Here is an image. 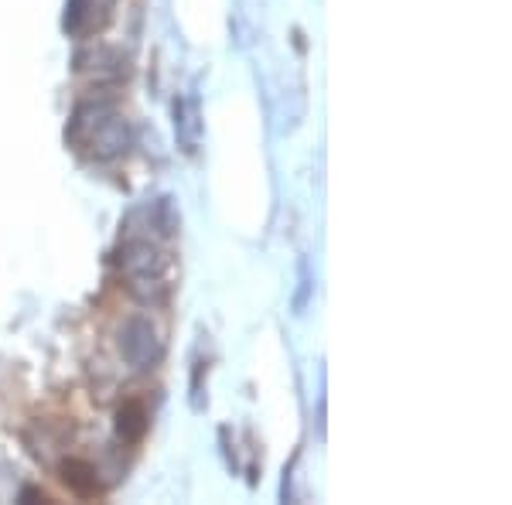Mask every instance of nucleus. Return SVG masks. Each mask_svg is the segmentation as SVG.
Returning <instances> with one entry per match:
<instances>
[{
    "instance_id": "obj_1",
    "label": "nucleus",
    "mask_w": 512,
    "mask_h": 505,
    "mask_svg": "<svg viewBox=\"0 0 512 505\" xmlns=\"http://www.w3.org/2000/svg\"><path fill=\"white\" fill-rule=\"evenodd\" d=\"M123 270H127L130 291H134L140 301H164L171 294V256L158 250L154 243H130L127 256H123Z\"/></svg>"
},
{
    "instance_id": "obj_2",
    "label": "nucleus",
    "mask_w": 512,
    "mask_h": 505,
    "mask_svg": "<svg viewBox=\"0 0 512 505\" xmlns=\"http://www.w3.org/2000/svg\"><path fill=\"white\" fill-rule=\"evenodd\" d=\"M120 352L134 369H151L164 355V338H161L158 325H154L147 314L130 318L120 331Z\"/></svg>"
},
{
    "instance_id": "obj_3",
    "label": "nucleus",
    "mask_w": 512,
    "mask_h": 505,
    "mask_svg": "<svg viewBox=\"0 0 512 505\" xmlns=\"http://www.w3.org/2000/svg\"><path fill=\"white\" fill-rule=\"evenodd\" d=\"M117 434L123 437V441H130V444H137L140 437L147 434V410H144V403H137V400L123 403L120 413H117Z\"/></svg>"
},
{
    "instance_id": "obj_4",
    "label": "nucleus",
    "mask_w": 512,
    "mask_h": 505,
    "mask_svg": "<svg viewBox=\"0 0 512 505\" xmlns=\"http://www.w3.org/2000/svg\"><path fill=\"white\" fill-rule=\"evenodd\" d=\"M62 478H65V485L72 488L76 495H96V468L89 465V461H82V458H69L62 465Z\"/></svg>"
}]
</instances>
